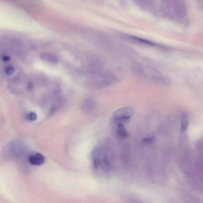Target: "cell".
Segmentation results:
<instances>
[{"instance_id": "cell-1", "label": "cell", "mask_w": 203, "mask_h": 203, "mask_svg": "<svg viewBox=\"0 0 203 203\" xmlns=\"http://www.w3.org/2000/svg\"><path fill=\"white\" fill-rule=\"evenodd\" d=\"M134 71L140 76L145 77L161 85L168 86L171 81L160 72L150 66L136 64L133 67Z\"/></svg>"}, {"instance_id": "cell-2", "label": "cell", "mask_w": 203, "mask_h": 203, "mask_svg": "<svg viewBox=\"0 0 203 203\" xmlns=\"http://www.w3.org/2000/svg\"><path fill=\"white\" fill-rule=\"evenodd\" d=\"M133 112V109L130 106L120 108L114 112L112 119L118 123H124L130 120Z\"/></svg>"}, {"instance_id": "cell-3", "label": "cell", "mask_w": 203, "mask_h": 203, "mask_svg": "<svg viewBox=\"0 0 203 203\" xmlns=\"http://www.w3.org/2000/svg\"><path fill=\"white\" fill-rule=\"evenodd\" d=\"M98 165L101 166L104 171L106 172L110 171L111 169V165L108 158L105 153L98 152Z\"/></svg>"}, {"instance_id": "cell-4", "label": "cell", "mask_w": 203, "mask_h": 203, "mask_svg": "<svg viewBox=\"0 0 203 203\" xmlns=\"http://www.w3.org/2000/svg\"><path fill=\"white\" fill-rule=\"evenodd\" d=\"M28 161L31 165L39 166L45 162V158L41 153H36L29 156Z\"/></svg>"}, {"instance_id": "cell-5", "label": "cell", "mask_w": 203, "mask_h": 203, "mask_svg": "<svg viewBox=\"0 0 203 203\" xmlns=\"http://www.w3.org/2000/svg\"><path fill=\"white\" fill-rule=\"evenodd\" d=\"M42 59L52 64H56L59 62V58L56 55L49 52H44L41 55Z\"/></svg>"}, {"instance_id": "cell-6", "label": "cell", "mask_w": 203, "mask_h": 203, "mask_svg": "<svg viewBox=\"0 0 203 203\" xmlns=\"http://www.w3.org/2000/svg\"><path fill=\"white\" fill-rule=\"evenodd\" d=\"M95 103L93 99L87 98L83 101L82 104V109L85 112H90L94 108Z\"/></svg>"}, {"instance_id": "cell-7", "label": "cell", "mask_w": 203, "mask_h": 203, "mask_svg": "<svg viewBox=\"0 0 203 203\" xmlns=\"http://www.w3.org/2000/svg\"><path fill=\"white\" fill-rule=\"evenodd\" d=\"M64 104V98L62 97L57 98L52 104L51 108V113L53 114L59 110Z\"/></svg>"}, {"instance_id": "cell-8", "label": "cell", "mask_w": 203, "mask_h": 203, "mask_svg": "<svg viewBox=\"0 0 203 203\" xmlns=\"http://www.w3.org/2000/svg\"><path fill=\"white\" fill-rule=\"evenodd\" d=\"M127 37L130 39H131L133 40L134 41L145 44V45H147L152 46H153H153L157 47V46H158L157 44L155 43H153V42L147 40V39H144L143 38H140V37H137V36L128 35V36H127Z\"/></svg>"}, {"instance_id": "cell-9", "label": "cell", "mask_w": 203, "mask_h": 203, "mask_svg": "<svg viewBox=\"0 0 203 203\" xmlns=\"http://www.w3.org/2000/svg\"><path fill=\"white\" fill-rule=\"evenodd\" d=\"M117 133L118 136L121 138H126L128 136V132L125 128L122 123H119L117 128Z\"/></svg>"}, {"instance_id": "cell-10", "label": "cell", "mask_w": 203, "mask_h": 203, "mask_svg": "<svg viewBox=\"0 0 203 203\" xmlns=\"http://www.w3.org/2000/svg\"><path fill=\"white\" fill-rule=\"evenodd\" d=\"M189 125V118L187 114H183L181 118V131L183 132L185 131Z\"/></svg>"}, {"instance_id": "cell-11", "label": "cell", "mask_w": 203, "mask_h": 203, "mask_svg": "<svg viewBox=\"0 0 203 203\" xmlns=\"http://www.w3.org/2000/svg\"><path fill=\"white\" fill-rule=\"evenodd\" d=\"M4 71L6 75L8 76H11L14 73L15 70L12 66L9 65L5 67Z\"/></svg>"}, {"instance_id": "cell-12", "label": "cell", "mask_w": 203, "mask_h": 203, "mask_svg": "<svg viewBox=\"0 0 203 203\" xmlns=\"http://www.w3.org/2000/svg\"><path fill=\"white\" fill-rule=\"evenodd\" d=\"M27 119L30 121H35L37 119V115L35 113L30 112L26 116Z\"/></svg>"}, {"instance_id": "cell-13", "label": "cell", "mask_w": 203, "mask_h": 203, "mask_svg": "<svg viewBox=\"0 0 203 203\" xmlns=\"http://www.w3.org/2000/svg\"><path fill=\"white\" fill-rule=\"evenodd\" d=\"M154 136H151V137H148L147 138H143L142 140L144 142H151L154 140Z\"/></svg>"}, {"instance_id": "cell-14", "label": "cell", "mask_w": 203, "mask_h": 203, "mask_svg": "<svg viewBox=\"0 0 203 203\" xmlns=\"http://www.w3.org/2000/svg\"><path fill=\"white\" fill-rule=\"evenodd\" d=\"M10 58L9 56L5 55L3 56L2 58V61L3 62H7L10 61Z\"/></svg>"}, {"instance_id": "cell-15", "label": "cell", "mask_w": 203, "mask_h": 203, "mask_svg": "<svg viewBox=\"0 0 203 203\" xmlns=\"http://www.w3.org/2000/svg\"><path fill=\"white\" fill-rule=\"evenodd\" d=\"M28 87L29 90H31L32 89V88H33V85L32 83H29L28 85Z\"/></svg>"}]
</instances>
